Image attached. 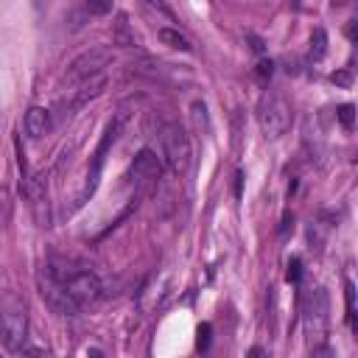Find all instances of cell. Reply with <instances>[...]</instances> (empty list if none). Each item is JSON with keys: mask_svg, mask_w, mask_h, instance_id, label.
Returning a JSON list of instances; mask_svg holds the SVG:
<instances>
[{"mask_svg": "<svg viewBox=\"0 0 358 358\" xmlns=\"http://www.w3.org/2000/svg\"><path fill=\"white\" fill-rule=\"evenodd\" d=\"M28 336V305L17 291H0V344L20 352Z\"/></svg>", "mask_w": 358, "mask_h": 358, "instance_id": "obj_1", "label": "cell"}, {"mask_svg": "<svg viewBox=\"0 0 358 358\" xmlns=\"http://www.w3.org/2000/svg\"><path fill=\"white\" fill-rule=\"evenodd\" d=\"M327 324H330V299L324 288H313L305 296L302 305V330L308 347H319L327 338Z\"/></svg>", "mask_w": 358, "mask_h": 358, "instance_id": "obj_2", "label": "cell"}, {"mask_svg": "<svg viewBox=\"0 0 358 358\" xmlns=\"http://www.w3.org/2000/svg\"><path fill=\"white\" fill-rule=\"evenodd\" d=\"M257 123L266 131V137H282L294 123V112H291V103L285 101V95L266 92L257 103Z\"/></svg>", "mask_w": 358, "mask_h": 358, "instance_id": "obj_3", "label": "cell"}, {"mask_svg": "<svg viewBox=\"0 0 358 358\" xmlns=\"http://www.w3.org/2000/svg\"><path fill=\"white\" fill-rule=\"evenodd\" d=\"M159 140H162V154H165L168 168H171L176 176H185L187 168H190V157H193V151H190V137H187L185 126H179V123H165Z\"/></svg>", "mask_w": 358, "mask_h": 358, "instance_id": "obj_4", "label": "cell"}, {"mask_svg": "<svg viewBox=\"0 0 358 358\" xmlns=\"http://www.w3.org/2000/svg\"><path fill=\"white\" fill-rule=\"evenodd\" d=\"M126 120H129V112H126V109H120V112L109 120V126H106V131H103V137H101V143H98V148H95V154H92V165H90V171H87V182H84V190H81L78 204H84V201L95 193L98 176H101V168H103V159H106V151L115 145V140H117V134L123 131Z\"/></svg>", "mask_w": 358, "mask_h": 358, "instance_id": "obj_5", "label": "cell"}, {"mask_svg": "<svg viewBox=\"0 0 358 358\" xmlns=\"http://www.w3.org/2000/svg\"><path fill=\"white\" fill-rule=\"evenodd\" d=\"M62 288L67 291V296L76 302V305H92L101 299L103 294V285L101 280L92 274V271H70L64 280H62Z\"/></svg>", "mask_w": 358, "mask_h": 358, "instance_id": "obj_6", "label": "cell"}, {"mask_svg": "<svg viewBox=\"0 0 358 358\" xmlns=\"http://www.w3.org/2000/svg\"><path fill=\"white\" fill-rule=\"evenodd\" d=\"M109 62H112V50H106V48H92V50L81 53L78 59H73V64L67 67L64 81H67V84H81V81L98 76Z\"/></svg>", "mask_w": 358, "mask_h": 358, "instance_id": "obj_7", "label": "cell"}, {"mask_svg": "<svg viewBox=\"0 0 358 358\" xmlns=\"http://www.w3.org/2000/svg\"><path fill=\"white\" fill-rule=\"evenodd\" d=\"M103 87H106V76H103V73H98V76H92V78L81 81V84H78V90L70 95V101H62V103H59L62 115H73L76 109H81L84 103H90L92 98H98V95L103 92Z\"/></svg>", "mask_w": 358, "mask_h": 358, "instance_id": "obj_8", "label": "cell"}, {"mask_svg": "<svg viewBox=\"0 0 358 358\" xmlns=\"http://www.w3.org/2000/svg\"><path fill=\"white\" fill-rule=\"evenodd\" d=\"M159 171H162V165H159V159H157V154H154L151 148H143V151H140V154L134 157L131 168H129L131 179H137L140 185H145V182H154V179H159Z\"/></svg>", "mask_w": 358, "mask_h": 358, "instance_id": "obj_9", "label": "cell"}, {"mask_svg": "<svg viewBox=\"0 0 358 358\" xmlns=\"http://www.w3.org/2000/svg\"><path fill=\"white\" fill-rule=\"evenodd\" d=\"M50 126H53V120H50V112H48V109L31 106V109L25 112V131H28V137L39 140V137H45V134L50 131Z\"/></svg>", "mask_w": 358, "mask_h": 358, "instance_id": "obj_10", "label": "cell"}, {"mask_svg": "<svg viewBox=\"0 0 358 358\" xmlns=\"http://www.w3.org/2000/svg\"><path fill=\"white\" fill-rule=\"evenodd\" d=\"M157 39L162 42V45H168V48H173V50H182V53H190L193 50V42L185 36V34H179V28H159L157 31Z\"/></svg>", "mask_w": 358, "mask_h": 358, "instance_id": "obj_11", "label": "cell"}, {"mask_svg": "<svg viewBox=\"0 0 358 358\" xmlns=\"http://www.w3.org/2000/svg\"><path fill=\"white\" fill-rule=\"evenodd\" d=\"M324 53H327V34H324V28H313V34H310V59L319 62V59H324Z\"/></svg>", "mask_w": 358, "mask_h": 358, "instance_id": "obj_12", "label": "cell"}, {"mask_svg": "<svg viewBox=\"0 0 358 358\" xmlns=\"http://www.w3.org/2000/svg\"><path fill=\"white\" fill-rule=\"evenodd\" d=\"M84 8L90 17H106V14H112V0H87Z\"/></svg>", "mask_w": 358, "mask_h": 358, "instance_id": "obj_13", "label": "cell"}, {"mask_svg": "<svg viewBox=\"0 0 358 358\" xmlns=\"http://www.w3.org/2000/svg\"><path fill=\"white\" fill-rule=\"evenodd\" d=\"M344 296H347V324L355 330V285L352 282H347Z\"/></svg>", "mask_w": 358, "mask_h": 358, "instance_id": "obj_14", "label": "cell"}, {"mask_svg": "<svg viewBox=\"0 0 358 358\" xmlns=\"http://www.w3.org/2000/svg\"><path fill=\"white\" fill-rule=\"evenodd\" d=\"M338 120L347 131H352V123H355V106L352 103H341L338 106Z\"/></svg>", "mask_w": 358, "mask_h": 358, "instance_id": "obj_15", "label": "cell"}, {"mask_svg": "<svg viewBox=\"0 0 358 358\" xmlns=\"http://www.w3.org/2000/svg\"><path fill=\"white\" fill-rule=\"evenodd\" d=\"M143 6H148L151 11H157V14H162V17H168V20H173V11L165 6V0H140Z\"/></svg>", "mask_w": 358, "mask_h": 358, "instance_id": "obj_16", "label": "cell"}, {"mask_svg": "<svg viewBox=\"0 0 358 358\" xmlns=\"http://www.w3.org/2000/svg\"><path fill=\"white\" fill-rule=\"evenodd\" d=\"M207 347H210V324L204 322L199 327V350H207Z\"/></svg>", "mask_w": 358, "mask_h": 358, "instance_id": "obj_17", "label": "cell"}, {"mask_svg": "<svg viewBox=\"0 0 358 358\" xmlns=\"http://www.w3.org/2000/svg\"><path fill=\"white\" fill-rule=\"evenodd\" d=\"M299 274H302V263L299 260H291V266H288V280H299Z\"/></svg>", "mask_w": 358, "mask_h": 358, "instance_id": "obj_18", "label": "cell"}, {"mask_svg": "<svg viewBox=\"0 0 358 358\" xmlns=\"http://www.w3.org/2000/svg\"><path fill=\"white\" fill-rule=\"evenodd\" d=\"M333 81L341 84V87H347V84H350V73H347V70H344V73H333Z\"/></svg>", "mask_w": 358, "mask_h": 358, "instance_id": "obj_19", "label": "cell"}, {"mask_svg": "<svg viewBox=\"0 0 358 358\" xmlns=\"http://www.w3.org/2000/svg\"><path fill=\"white\" fill-rule=\"evenodd\" d=\"M257 73H260V76H266V73L271 76V62H260V64H257Z\"/></svg>", "mask_w": 358, "mask_h": 358, "instance_id": "obj_20", "label": "cell"}]
</instances>
